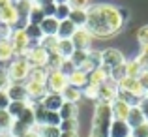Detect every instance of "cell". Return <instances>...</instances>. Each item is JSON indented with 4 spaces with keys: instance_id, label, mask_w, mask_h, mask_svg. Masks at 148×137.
Wrapping results in <instances>:
<instances>
[{
    "instance_id": "obj_17",
    "label": "cell",
    "mask_w": 148,
    "mask_h": 137,
    "mask_svg": "<svg viewBox=\"0 0 148 137\" xmlns=\"http://www.w3.org/2000/svg\"><path fill=\"white\" fill-rule=\"evenodd\" d=\"M130 135H131V128L127 126L126 120H112L109 137H130Z\"/></svg>"
},
{
    "instance_id": "obj_40",
    "label": "cell",
    "mask_w": 148,
    "mask_h": 137,
    "mask_svg": "<svg viewBox=\"0 0 148 137\" xmlns=\"http://www.w3.org/2000/svg\"><path fill=\"white\" fill-rule=\"evenodd\" d=\"M69 13H71L69 4H60V6H56L54 19H56V21H66V19H69Z\"/></svg>"
},
{
    "instance_id": "obj_8",
    "label": "cell",
    "mask_w": 148,
    "mask_h": 137,
    "mask_svg": "<svg viewBox=\"0 0 148 137\" xmlns=\"http://www.w3.org/2000/svg\"><path fill=\"white\" fill-rule=\"evenodd\" d=\"M68 87V77L62 75L60 72H51L47 77V92L62 94V90Z\"/></svg>"
},
{
    "instance_id": "obj_38",
    "label": "cell",
    "mask_w": 148,
    "mask_h": 137,
    "mask_svg": "<svg viewBox=\"0 0 148 137\" xmlns=\"http://www.w3.org/2000/svg\"><path fill=\"white\" fill-rule=\"evenodd\" d=\"M43 19H45V13H43L41 8L34 6L32 10H30V13H28V23H30V25H41Z\"/></svg>"
},
{
    "instance_id": "obj_18",
    "label": "cell",
    "mask_w": 148,
    "mask_h": 137,
    "mask_svg": "<svg viewBox=\"0 0 148 137\" xmlns=\"http://www.w3.org/2000/svg\"><path fill=\"white\" fill-rule=\"evenodd\" d=\"M101 66V51H88V58H86V62H84V66L81 70L83 72H86V73H90V72H94V70H98Z\"/></svg>"
},
{
    "instance_id": "obj_34",
    "label": "cell",
    "mask_w": 148,
    "mask_h": 137,
    "mask_svg": "<svg viewBox=\"0 0 148 137\" xmlns=\"http://www.w3.org/2000/svg\"><path fill=\"white\" fill-rule=\"evenodd\" d=\"M58 53L64 58H69L73 53H75V45H73L71 40H60L58 41Z\"/></svg>"
},
{
    "instance_id": "obj_4",
    "label": "cell",
    "mask_w": 148,
    "mask_h": 137,
    "mask_svg": "<svg viewBox=\"0 0 148 137\" xmlns=\"http://www.w3.org/2000/svg\"><path fill=\"white\" fill-rule=\"evenodd\" d=\"M10 43L13 45L15 56H25L30 51V40L26 38L25 30H13V34H11V38H10Z\"/></svg>"
},
{
    "instance_id": "obj_3",
    "label": "cell",
    "mask_w": 148,
    "mask_h": 137,
    "mask_svg": "<svg viewBox=\"0 0 148 137\" xmlns=\"http://www.w3.org/2000/svg\"><path fill=\"white\" fill-rule=\"evenodd\" d=\"M6 70H8V75H10L11 83H25V81H28L32 68H30V64L26 62L25 56H15L13 60H10Z\"/></svg>"
},
{
    "instance_id": "obj_55",
    "label": "cell",
    "mask_w": 148,
    "mask_h": 137,
    "mask_svg": "<svg viewBox=\"0 0 148 137\" xmlns=\"http://www.w3.org/2000/svg\"><path fill=\"white\" fill-rule=\"evenodd\" d=\"M54 0H32V4L34 6H38V8H43V6H47V4H53Z\"/></svg>"
},
{
    "instance_id": "obj_22",
    "label": "cell",
    "mask_w": 148,
    "mask_h": 137,
    "mask_svg": "<svg viewBox=\"0 0 148 137\" xmlns=\"http://www.w3.org/2000/svg\"><path fill=\"white\" fill-rule=\"evenodd\" d=\"M58 25H60V21H56L54 17H45L43 21H41L40 28H41V32H43V36H56Z\"/></svg>"
},
{
    "instance_id": "obj_35",
    "label": "cell",
    "mask_w": 148,
    "mask_h": 137,
    "mask_svg": "<svg viewBox=\"0 0 148 137\" xmlns=\"http://www.w3.org/2000/svg\"><path fill=\"white\" fill-rule=\"evenodd\" d=\"M126 77H127V72H126V62H124V64H120V66H116V68L111 70V75H109V79H111L112 83L118 85L120 81L126 79Z\"/></svg>"
},
{
    "instance_id": "obj_39",
    "label": "cell",
    "mask_w": 148,
    "mask_h": 137,
    "mask_svg": "<svg viewBox=\"0 0 148 137\" xmlns=\"http://www.w3.org/2000/svg\"><path fill=\"white\" fill-rule=\"evenodd\" d=\"M126 72H127V77L139 79V75L143 73V68L137 60H130V62H126Z\"/></svg>"
},
{
    "instance_id": "obj_46",
    "label": "cell",
    "mask_w": 148,
    "mask_h": 137,
    "mask_svg": "<svg viewBox=\"0 0 148 137\" xmlns=\"http://www.w3.org/2000/svg\"><path fill=\"white\" fill-rule=\"evenodd\" d=\"M137 40H139V43H141L143 47L148 45V25L141 26V28L137 30Z\"/></svg>"
},
{
    "instance_id": "obj_29",
    "label": "cell",
    "mask_w": 148,
    "mask_h": 137,
    "mask_svg": "<svg viewBox=\"0 0 148 137\" xmlns=\"http://www.w3.org/2000/svg\"><path fill=\"white\" fill-rule=\"evenodd\" d=\"M47 77H49V72L45 68H32L30 70V75H28V81L47 85Z\"/></svg>"
},
{
    "instance_id": "obj_57",
    "label": "cell",
    "mask_w": 148,
    "mask_h": 137,
    "mask_svg": "<svg viewBox=\"0 0 148 137\" xmlns=\"http://www.w3.org/2000/svg\"><path fill=\"white\" fill-rule=\"evenodd\" d=\"M60 137H79V131H62Z\"/></svg>"
},
{
    "instance_id": "obj_36",
    "label": "cell",
    "mask_w": 148,
    "mask_h": 137,
    "mask_svg": "<svg viewBox=\"0 0 148 137\" xmlns=\"http://www.w3.org/2000/svg\"><path fill=\"white\" fill-rule=\"evenodd\" d=\"M86 58H88V51H79V49H75V53L69 56V60L73 62V66H75L77 70H81L84 66V62H86Z\"/></svg>"
},
{
    "instance_id": "obj_19",
    "label": "cell",
    "mask_w": 148,
    "mask_h": 137,
    "mask_svg": "<svg viewBox=\"0 0 148 137\" xmlns=\"http://www.w3.org/2000/svg\"><path fill=\"white\" fill-rule=\"evenodd\" d=\"M77 26L73 25L69 19H66V21H60V25H58V32H56V38L58 40H71V36L75 34Z\"/></svg>"
},
{
    "instance_id": "obj_12",
    "label": "cell",
    "mask_w": 148,
    "mask_h": 137,
    "mask_svg": "<svg viewBox=\"0 0 148 137\" xmlns=\"http://www.w3.org/2000/svg\"><path fill=\"white\" fill-rule=\"evenodd\" d=\"M6 92H8V96H10L11 101H30L25 83H11Z\"/></svg>"
},
{
    "instance_id": "obj_23",
    "label": "cell",
    "mask_w": 148,
    "mask_h": 137,
    "mask_svg": "<svg viewBox=\"0 0 148 137\" xmlns=\"http://www.w3.org/2000/svg\"><path fill=\"white\" fill-rule=\"evenodd\" d=\"M81 96H83V90L77 88V87H71V85H68V87L62 90V100L69 101V103H77V101L81 100Z\"/></svg>"
},
{
    "instance_id": "obj_53",
    "label": "cell",
    "mask_w": 148,
    "mask_h": 137,
    "mask_svg": "<svg viewBox=\"0 0 148 137\" xmlns=\"http://www.w3.org/2000/svg\"><path fill=\"white\" fill-rule=\"evenodd\" d=\"M139 109L143 111V115H145V120L148 122V100H145V98H143L141 103H139Z\"/></svg>"
},
{
    "instance_id": "obj_60",
    "label": "cell",
    "mask_w": 148,
    "mask_h": 137,
    "mask_svg": "<svg viewBox=\"0 0 148 137\" xmlns=\"http://www.w3.org/2000/svg\"><path fill=\"white\" fill-rule=\"evenodd\" d=\"M0 137H11L10 134H0Z\"/></svg>"
},
{
    "instance_id": "obj_42",
    "label": "cell",
    "mask_w": 148,
    "mask_h": 137,
    "mask_svg": "<svg viewBox=\"0 0 148 137\" xmlns=\"http://www.w3.org/2000/svg\"><path fill=\"white\" fill-rule=\"evenodd\" d=\"M60 122H62V118H60V115H58V111H47V115H45V120H43V124H47V126H60Z\"/></svg>"
},
{
    "instance_id": "obj_44",
    "label": "cell",
    "mask_w": 148,
    "mask_h": 137,
    "mask_svg": "<svg viewBox=\"0 0 148 137\" xmlns=\"http://www.w3.org/2000/svg\"><path fill=\"white\" fill-rule=\"evenodd\" d=\"M11 85L10 75H8V70L4 66H0V90H8V87Z\"/></svg>"
},
{
    "instance_id": "obj_26",
    "label": "cell",
    "mask_w": 148,
    "mask_h": 137,
    "mask_svg": "<svg viewBox=\"0 0 148 137\" xmlns=\"http://www.w3.org/2000/svg\"><path fill=\"white\" fill-rule=\"evenodd\" d=\"M64 62V56L60 53H49V58H47V64H45V70L51 73V72H60V66Z\"/></svg>"
},
{
    "instance_id": "obj_41",
    "label": "cell",
    "mask_w": 148,
    "mask_h": 137,
    "mask_svg": "<svg viewBox=\"0 0 148 137\" xmlns=\"http://www.w3.org/2000/svg\"><path fill=\"white\" fill-rule=\"evenodd\" d=\"M60 131H79V120L77 118H68L60 122Z\"/></svg>"
},
{
    "instance_id": "obj_14",
    "label": "cell",
    "mask_w": 148,
    "mask_h": 137,
    "mask_svg": "<svg viewBox=\"0 0 148 137\" xmlns=\"http://www.w3.org/2000/svg\"><path fill=\"white\" fill-rule=\"evenodd\" d=\"M41 105H43L47 111H60V107L64 105V100H62V94L56 92H47L41 100Z\"/></svg>"
},
{
    "instance_id": "obj_62",
    "label": "cell",
    "mask_w": 148,
    "mask_h": 137,
    "mask_svg": "<svg viewBox=\"0 0 148 137\" xmlns=\"http://www.w3.org/2000/svg\"><path fill=\"white\" fill-rule=\"evenodd\" d=\"M88 137H96V135H88Z\"/></svg>"
},
{
    "instance_id": "obj_15",
    "label": "cell",
    "mask_w": 148,
    "mask_h": 137,
    "mask_svg": "<svg viewBox=\"0 0 148 137\" xmlns=\"http://www.w3.org/2000/svg\"><path fill=\"white\" fill-rule=\"evenodd\" d=\"M130 109H131L130 105H127L126 101L118 100V98L111 103V111H112V118L114 120H126L127 115H130Z\"/></svg>"
},
{
    "instance_id": "obj_9",
    "label": "cell",
    "mask_w": 148,
    "mask_h": 137,
    "mask_svg": "<svg viewBox=\"0 0 148 137\" xmlns=\"http://www.w3.org/2000/svg\"><path fill=\"white\" fill-rule=\"evenodd\" d=\"M71 41H73V45H75V49H79V51H90L92 34L88 32L86 28H77L75 34L71 36Z\"/></svg>"
},
{
    "instance_id": "obj_24",
    "label": "cell",
    "mask_w": 148,
    "mask_h": 137,
    "mask_svg": "<svg viewBox=\"0 0 148 137\" xmlns=\"http://www.w3.org/2000/svg\"><path fill=\"white\" fill-rule=\"evenodd\" d=\"M58 115H60V118H62V120L77 118V115H79V107H77V103H69V101H64V105H62L60 111H58Z\"/></svg>"
},
{
    "instance_id": "obj_45",
    "label": "cell",
    "mask_w": 148,
    "mask_h": 137,
    "mask_svg": "<svg viewBox=\"0 0 148 137\" xmlns=\"http://www.w3.org/2000/svg\"><path fill=\"white\" fill-rule=\"evenodd\" d=\"M135 60L141 64V68H143V70H148V45L143 47V49H141V54H139Z\"/></svg>"
},
{
    "instance_id": "obj_59",
    "label": "cell",
    "mask_w": 148,
    "mask_h": 137,
    "mask_svg": "<svg viewBox=\"0 0 148 137\" xmlns=\"http://www.w3.org/2000/svg\"><path fill=\"white\" fill-rule=\"evenodd\" d=\"M54 4H56V6H60V4H68V0H54Z\"/></svg>"
},
{
    "instance_id": "obj_47",
    "label": "cell",
    "mask_w": 148,
    "mask_h": 137,
    "mask_svg": "<svg viewBox=\"0 0 148 137\" xmlns=\"http://www.w3.org/2000/svg\"><path fill=\"white\" fill-rule=\"evenodd\" d=\"M131 137H148V122L131 130Z\"/></svg>"
},
{
    "instance_id": "obj_58",
    "label": "cell",
    "mask_w": 148,
    "mask_h": 137,
    "mask_svg": "<svg viewBox=\"0 0 148 137\" xmlns=\"http://www.w3.org/2000/svg\"><path fill=\"white\" fill-rule=\"evenodd\" d=\"M25 137H40V135L36 134V130H32V131H30V134H26Z\"/></svg>"
},
{
    "instance_id": "obj_13",
    "label": "cell",
    "mask_w": 148,
    "mask_h": 137,
    "mask_svg": "<svg viewBox=\"0 0 148 137\" xmlns=\"http://www.w3.org/2000/svg\"><path fill=\"white\" fill-rule=\"evenodd\" d=\"M109 75H111V70L105 68V66H99L98 70L88 73V85L90 87H101L103 83L109 81Z\"/></svg>"
},
{
    "instance_id": "obj_32",
    "label": "cell",
    "mask_w": 148,
    "mask_h": 137,
    "mask_svg": "<svg viewBox=\"0 0 148 137\" xmlns=\"http://www.w3.org/2000/svg\"><path fill=\"white\" fill-rule=\"evenodd\" d=\"M13 120L15 118L6 111V109L0 111V134H10V128H11V124H13Z\"/></svg>"
},
{
    "instance_id": "obj_52",
    "label": "cell",
    "mask_w": 148,
    "mask_h": 137,
    "mask_svg": "<svg viewBox=\"0 0 148 137\" xmlns=\"http://www.w3.org/2000/svg\"><path fill=\"white\" fill-rule=\"evenodd\" d=\"M139 83H141V87L145 88V92L148 90V70H143V73L139 75Z\"/></svg>"
},
{
    "instance_id": "obj_25",
    "label": "cell",
    "mask_w": 148,
    "mask_h": 137,
    "mask_svg": "<svg viewBox=\"0 0 148 137\" xmlns=\"http://www.w3.org/2000/svg\"><path fill=\"white\" fill-rule=\"evenodd\" d=\"M34 130H36V134L40 137H60V128L56 126H47V124H36L34 126Z\"/></svg>"
},
{
    "instance_id": "obj_6",
    "label": "cell",
    "mask_w": 148,
    "mask_h": 137,
    "mask_svg": "<svg viewBox=\"0 0 148 137\" xmlns=\"http://www.w3.org/2000/svg\"><path fill=\"white\" fill-rule=\"evenodd\" d=\"M124 62H126V58H124V54L120 53L118 49L109 47V49L101 51V66H105V68L112 70V68H116V66L124 64Z\"/></svg>"
},
{
    "instance_id": "obj_30",
    "label": "cell",
    "mask_w": 148,
    "mask_h": 137,
    "mask_svg": "<svg viewBox=\"0 0 148 137\" xmlns=\"http://www.w3.org/2000/svg\"><path fill=\"white\" fill-rule=\"evenodd\" d=\"M17 120H21L23 124H26V126H30V128L36 126V115H34V107H32V103L26 105V109L21 113V116H19Z\"/></svg>"
},
{
    "instance_id": "obj_28",
    "label": "cell",
    "mask_w": 148,
    "mask_h": 137,
    "mask_svg": "<svg viewBox=\"0 0 148 137\" xmlns=\"http://www.w3.org/2000/svg\"><path fill=\"white\" fill-rule=\"evenodd\" d=\"M69 21H71L77 28H84V26H86V10H71Z\"/></svg>"
},
{
    "instance_id": "obj_33",
    "label": "cell",
    "mask_w": 148,
    "mask_h": 137,
    "mask_svg": "<svg viewBox=\"0 0 148 137\" xmlns=\"http://www.w3.org/2000/svg\"><path fill=\"white\" fill-rule=\"evenodd\" d=\"M26 105H28V101H10V105H8L6 111L10 113L13 118H19V116H21V113L26 109Z\"/></svg>"
},
{
    "instance_id": "obj_63",
    "label": "cell",
    "mask_w": 148,
    "mask_h": 137,
    "mask_svg": "<svg viewBox=\"0 0 148 137\" xmlns=\"http://www.w3.org/2000/svg\"><path fill=\"white\" fill-rule=\"evenodd\" d=\"M130 137H131V135H130Z\"/></svg>"
},
{
    "instance_id": "obj_27",
    "label": "cell",
    "mask_w": 148,
    "mask_h": 137,
    "mask_svg": "<svg viewBox=\"0 0 148 137\" xmlns=\"http://www.w3.org/2000/svg\"><path fill=\"white\" fill-rule=\"evenodd\" d=\"M32 130H34V128L26 126V124H23L21 120L15 118L13 124H11V128H10V135H11V137H25L26 134H30Z\"/></svg>"
},
{
    "instance_id": "obj_16",
    "label": "cell",
    "mask_w": 148,
    "mask_h": 137,
    "mask_svg": "<svg viewBox=\"0 0 148 137\" xmlns=\"http://www.w3.org/2000/svg\"><path fill=\"white\" fill-rule=\"evenodd\" d=\"M17 21H19V11H17V8H15V4L13 6L4 8V10H0V23H2V25L15 26Z\"/></svg>"
},
{
    "instance_id": "obj_54",
    "label": "cell",
    "mask_w": 148,
    "mask_h": 137,
    "mask_svg": "<svg viewBox=\"0 0 148 137\" xmlns=\"http://www.w3.org/2000/svg\"><path fill=\"white\" fill-rule=\"evenodd\" d=\"M118 11H120V17H122L124 25H126V23H127V19H130V11H127L126 8H118Z\"/></svg>"
},
{
    "instance_id": "obj_48",
    "label": "cell",
    "mask_w": 148,
    "mask_h": 137,
    "mask_svg": "<svg viewBox=\"0 0 148 137\" xmlns=\"http://www.w3.org/2000/svg\"><path fill=\"white\" fill-rule=\"evenodd\" d=\"M11 34H13V26L2 25V23H0V40H10Z\"/></svg>"
},
{
    "instance_id": "obj_61",
    "label": "cell",
    "mask_w": 148,
    "mask_h": 137,
    "mask_svg": "<svg viewBox=\"0 0 148 137\" xmlns=\"http://www.w3.org/2000/svg\"><path fill=\"white\" fill-rule=\"evenodd\" d=\"M145 100H148V90H146V92H145Z\"/></svg>"
},
{
    "instance_id": "obj_21",
    "label": "cell",
    "mask_w": 148,
    "mask_h": 137,
    "mask_svg": "<svg viewBox=\"0 0 148 137\" xmlns=\"http://www.w3.org/2000/svg\"><path fill=\"white\" fill-rule=\"evenodd\" d=\"M126 122H127V126L133 130V128L145 124L146 120H145V115H143L141 109H139V107H131V109H130V115H127V118H126Z\"/></svg>"
},
{
    "instance_id": "obj_51",
    "label": "cell",
    "mask_w": 148,
    "mask_h": 137,
    "mask_svg": "<svg viewBox=\"0 0 148 137\" xmlns=\"http://www.w3.org/2000/svg\"><path fill=\"white\" fill-rule=\"evenodd\" d=\"M43 10V13H45V17H54V11H56V4H47V6H43L41 8Z\"/></svg>"
},
{
    "instance_id": "obj_50",
    "label": "cell",
    "mask_w": 148,
    "mask_h": 137,
    "mask_svg": "<svg viewBox=\"0 0 148 137\" xmlns=\"http://www.w3.org/2000/svg\"><path fill=\"white\" fill-rule=\"evenodd\" d=\"M10 96H8L6 90H0V111H4V109H8V105H10Z\"/></svg>"
},
{
    "instance_id": "obj_10",
    "label": "cell",
    "mask_w": 148,
    "mask_h": 137,
    "mask_svg": "<svg viewBox=\"0 0 148 137\" xmlns=\"http://www.w3.org/2000/svg\"><path fill=\"white\" fill-rule=\"evenodd\" d=\"M25 87H26V92H28V98H30L28 103H36V101H41V100H43V96L47 94V85L34 83V81H26Z\"/></svg>"
},
{
    "instance_id": "obj_37",
    "label": "cell",
    "mask_w": 148,
    "mask_h": 137,
    "mask_svg": "<svg viewBox=\"0 0 148 137\" xmlns=\"http://www.w3.org/2000/svg\"><path fill=\"white\" fill-rule=\"evenodd\" d=\"M15 8H17V11H19V17L28 19V13L34 8V4H32V0H15Z\"/></svg>"
},
{
    "instance_id": "obj_11",
    "label": "cell",
    "mask_w": 148,
    "mask_h": 137,
    "mask_svg": "<svg viewBox=\"0 0 148 137\" xmlns=\"http://www.w3.org/2000/svg\"><path fill=\"white\" fill-rule=\"evenodd\" d=\"M118 88L124 90V92L133 94V96H137V98H145V88L141 87L139 79H133V77H126V79H122L118 83Z\"/></svg>"
},
{
    "instance_id": "obj_1",
    "label": "cell",
    "mask_w": 148,
    "mask_h": 137,
    "mask_svg": "<svg viewBox=\"0 0 148 137\" xmlns=\"http://www.w3.org/2000/svg\"><path fill=\"white\" fill-rule=\"evenodd\" d=\"M124 26L118 8L111 4H94L86 8V26L84 28L92 34V38H112Z\"/></svg>"
},
{
    "instance_id": "obj_2",
    "label": "cell",
    "mask_w": 148,
    "mask_h": 137,
    "mask_svg": "<svg viewBox=\"0 0 148 137\" xmlns=\"http://www.w3.org/2000/svg\"><path fill=\"white\" fill-rule=\"evenodd\" d=\"M112 111L111 103H103V101H96L94 109V118H92V131L90 135L96 137H109V130L112 124Z\"/></svg>"
},
{
    "instance_id": "obj_31",
    "label": "cell",
    "mask_w": 148,
    "mask_h": 137,
    "mask_svg": "<svg viewBox=\"0 0 148 137\" xmlns=\"http://www.w3.org/2000/svg\"><path fill=\"white\" fill-rule=\"evenodd\" d=\"M58 38L56 36H43L40 41V47H43L47 53H58Z\"/></svg>"
},
{
    "instance_id": "obj_20",
    "label": "cell",
    "mask_w": 148,
    "mask_h": 137,
    "mask_svg": "<svg viewBox=\"0 0 148 137\" xmlns=\"http://www.w3.org/2000/svg\"><path fill=\"white\" fill-rule=\"evenodd\" d=\"M68 85L77 87V88H81V90H83V88L88 85V73L83 72V70H75V72L68 77Z\"/></svg>"
},
{
    "instance_id": "obj_56",
    "label": "cell",
    "mask_w": 148,
    "mask_h": 137,
    "mask_svg": "<svg viewBox=\"0 0 148 137\" xmlns=\"http://www.w3.org/2000/svg\"><path fill=\"white\" fill-rule=\"evenodd\" d=\"M13 4H15V0H0V10H4L8 6H13Z\"/></svg>"
},
{
    "instance_id": "obj_43",
    "label": "cell",
    "mask_w": 148,
    "mask_h": 137,
    "mask_svg": "<svg viewBox=\"0 0 148 137\" xmlns=\"http://www.w3.org/2000/svg\"><path fill=\"white\" fill-rule=\"evenodd\" d=\"M75 66H73V62L69 60V58H64V62H62V66H60V73L62 75H66V77H69L73 72H75Z\"/></svg>"
},
{
    "instance_id": "obj_5",
    "label": "cell",
    "mask_w": 148,
    "mask_h": 137,
    "mask_svg": "<svg viewBox=\"0 0 148 137\" xmlns=\"http://www.w3.org/2000/svg\"><path fill=\"white\" fill-rule=\"evenodd\" d=\"M25 58H26V62L30 64V68H45L47 58H49V53L43 49V47H32V49L25 54Z\"/></svg>"
},
{
    "instance_id": "obj_49",
    "label": "cell",
    "mask_w": 148,
    "mask_h": 137,
    "mask_svg": "<svg viewBox=\"0 0 148 137\" xmlns=\"http://www.w3.org/2000/svg\"><path fill=\"white\" fill-rule=\"evenodd\" d=\"M71 10H86L88 8V0H68Z\"/></svg>"
},
{
    "instance_id": "obj_7",
    "label": "cell",
    "mask_w": 148,
    "mask_h": 137,
    "mask_svg": "<svg viewBox=\"0 0 148 137\" xmlns=\"http://www.w3.org/2000/svg\"><path fill=\"white\" fill-rule=\"evenodd\" d=\"M118 96V85L112 83L111 79L107 83H103L98 88V101H103V103H112Z\"/></svg>"
}]
</instances>
